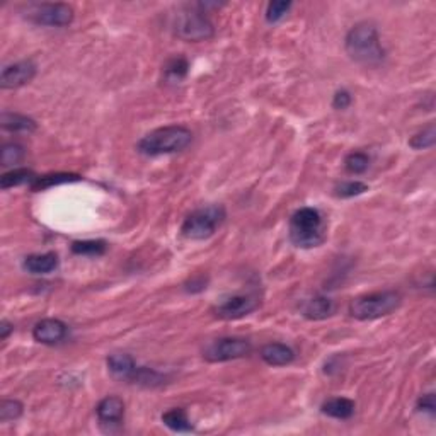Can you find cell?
Listing matches in <instances>:
<instances>
[{"label":"cell","mask_w":436,"mask_h":436,"mask_svg":"<svg viewBox=\"0 0 436 436\" xmlns=\"http://www.w3.org/2000/svg\"><path fill=\"white\" fill-rule=\"evenodd\" d=\"M106 365H108V370L116 376V379L121 380H130L133 371L137 370V363L135 359L126 353H113L109 354L108 359H106Z\"/></svg>","instance_id":"cell-18"},{"label":"cell","mask_w":436,"mask_h":436,"mask_svg":"<svg viewBox=\"0 0 436 436\" xmlns=\"http://www.w3.org/2000/svg\"><path fill=\"white\" fill-rule=\"evenodd\" d=\"M290 242L298 249H314L325 242L328 223L320 210L314 206H303L295 211L288 225Z\"/></svg>","instance_id":"cell-2"},{"label":"cell","mask_w":436,"mask_h":436,"mask_svg":"<svg viewBox=\"0 0 436 436\" xmlns=\"http://www.w3.org/2000/svg\"><path fill=\"white\" fill-rule=\"evenodd\" d=\"M368 191V184L362 183V181H342L334 188V194L342 200H348V198L359 196V194Z\"/></svg>","instance_id":"cell-30"},{"label":"cell","mask_w":436,"mask_h":436,"mask_svg":"<svg viewBox=\"0 0 436 436\" xmlns=\"http://www.w3.org/2000/svg\"><path fill=\"white\" fill-rule=\"evenodd\" d=\"M12 332H14V325H12L9 320L4 319L2 323H0V340L6 341Z\"/></svg>","instance_id":"cell-34"},{"label":"cell","mask_w":436,"mask_h":436,"mask_svg":"<svg viewBox=\"0 0 436 436\" xmlns=\"http://www.w3.org/2000/svg\"><path fill=\"white\" fill-rule=\"evenodd\" d=\"M162 423L174 433H189V431H193V423L189 421L188 413L183 408L166 410L162 414Z\"/></svg>","instance_id":"cell-19"},{"label":"cell","mask_w":436,"mask_h":436,"mask_svg":"<svg viewBox=\"0 0 436 436\" xmlns=\"http://www.w3.org/2000/svg\"><path fill=\"white\" fill-rule=\"evenodd\" d=\"M402 303V295L396 290L374 291L362 295L350 303V315L357 320H375L391 315Z\"/></svg>","instance_id":"cell-4"},{"label":"cell","mask_w":436,"mask_h":436,"mask_svg":"<svg viewBox=\"0 0 436 436\" xmlns=\"http://www.w3.org/2000/svg\"><path fill=\"white\" fill-rule=\"evenodd\" d=\"M208 12L201 9L198 4L177 14L174 23V33L179 40L188 43H198V41L211 40L215 36V28L211 23Z\"/></svg>","instance_id":"cell-6"},{"label":"cell","mask_w":436,"mask_h":436,"mask_svg":"<svg viewBox=\"0 0 436 436\" xmlns=\"http://www.w3.org/2000/svg\"><path fill=\"white\" fill-rule=\"evenodd\" d=\"M261 306V300L252 294H237L232 295L220 302L217 307H215V315L218 319L223 320H237L242 319V317H247L249 314H252L254 311H257Z\"/></svg>","instance_id":"cell-9"},{"label":"cell","mask_w":436,"mask_h":436,"mask_svg":"<svg viewBox=\"0 0 436 436\" xmlns=\"http://www.w3.org/2000/svg\"><path fill=\"white\" fill-rule=\"evenodd\" d=\"M189 63L184 57L171 58L164 67V80L167 84H179L188 77Z\"/></svg>","instance_id":"cell-22"},{"label":"cell","mask_w":436,"mask_h":436,"mask_svg":"<svg viewBox=\"0 0 436 436\" xmlns=\"http://www.w3.org/2000/svg\"><path fill=\"white\" fill-rule=\"evenodd\" d=\"M261 359L269 367H286L295 362V351L283 342H268L261 348Z\"/></svg>","instance_id":"cell-12"},{"label":"cell","mask_w":436,"mask_h":436,"mask_svg":"<svg viewBox=\"0 0 436 436\" xmlns=\"http://www.w3.org/2000/svg\"><path fill=\"white\" fill-rule=\"evenodd\" d=\"M351 103H353V96H351L350 91L346 89H340V91L334 92L332 96V108L337 109V111H345L348 109Z\"/></svg>","instance_id":"cell-31"},{"label":"cell","mask_w":436,"mask_h":436,"mask_svg":"<svg viewBox=\"0 0 436 436\" xmlns=\"http://www.w3.org/2000/svg\"><path fill=\"white\" fill-rule=\"evenodd\" d=\"M346 53L351 60L365 67H379L385 60V50L380 43L379 29L374 23L354 24L345 38Z\"/></svg>","instance_id":"cell-1"},{"label":"cell","mask_w":436,"mask_h":436,"mask_svg":"<svg viewBox=\"0 0 436 436\" xmlns=\"http://www.w3.org/2000/svg\"><path fill=\"white\" fill-rule=\"evenodd\" d=\"M128 382L142 385V387H159V385L166 382V376L159 374V371L154 370V368L137 367V370L133 371V375H131Z\"/></svg>","instance_id":"cell-23"},{"label":"cell","mask_w":436,"mask_h":436,"mask_svg":"<svg viewBox=\"0 0 436 436\" xmlns=\"http://www.w3.org/2000/svg\"><path fill=\"white\" fill-rule=\"evenodd\" d=\"M252 345L245 337H220L203 351V358L210 363H225L251 354Z\"/></svg>","instance_id":"cell-7"},{"label":"cell","mask_w":436,"mask_h":436,"mask_svg":"<svg viewBox=\"0 0 436 436\" xmlns=\"http://www.w3.org/2000/svg\"><path fill=\"white\" fill-rule=\"evenodd\" d=\"M28 18L41 26L65 28L74 21V9L62 2L35 4L28 9Z\"/></svg>","instance_id":"cell-8"},{"label":"cell","mask_w":436,"mask_h":436,"mask_svg":"<svg viewBox=\"0 0 436 436\" xmlns=\"http://www.w3.org/2000/svg\"><path fill=\"white\" fill-rule=\"evenodd\" d=\"M193 142L191 130L183 125H169L162 128L152 130L137 143L140 154L157 157V155H171L188 149Z\"/></svg>","instance_id":"cell-3"},{"label":"cell","mask_w":436,"mask_h":436,"mask_svg":"<svg viewBox=\"0 0 436 436\" xmlns=\"http://www.w3.org/2000/svg\"><path fill=\"white\" fill-rule=\"evenodd\" d=\"M26 155L23 145L19 143H6V145L0 149V166L2 167H14L18 166L21 160Z\"/></svg>","instance_id":"cell-24"},{"label":"cell","mask_w":436,"mask_h":436,"mask_svg":"<svg viewBox=\"0 0 436 436\" xmlns=\"http://www.w3.org/2000/svg\"><path fill=\"white\" fill-rule=\"evenodd\" d=\"M416 409L419 413L423 414H430V416H435L436 413V399H435V393H425V396H421L416 402Z\"/></svg>","instance_id":"cell-32"},{"label":"cell","mask_w":436,"mask_h":436,"mask_svg":"<svg viewBox=\"0 0 436 436\" xmlns=\"http://www.w3.org/2000/svg\"><path fill=\"white\" fill-rule=\"evenodd\" d=\"M97 419L103 425H120L125 418V402L116 396H108L97 404Z\"/></svg>","instance_id":"cell-13"},{"label":"cell","mask_w":436,"mask_h":436,"mask_svg":"<svg viewBox=\"0 0 436 436\" xmlns=\"http://www.w3.org/2000/svg\"><path fill=\"white\" fill-rule=\"evenodd\" d=\"M108 249L104 240H75L72 244V252L77 256H103Z\"/></svg>","instance_id":"cell-26"},{"label":"cell","mask_w":436,"mask_h":436,"mask_svg":"<svg viewBox=\"0 0 436 436\" xmlns=\"http://www.w3.org/2000/svg\"><path fill=\"white\" fill-rule=\"evenodd\" d=\"M227 213L222 205H208L191 211L181 225V234L189 240L210 239L225 222Z\"/></svg>","instance_id":"cell-5"},{"label":"cell","mask_w":436,"mask_h":436,"mask_svg":"<svg viewBox=\"0 0 436 436\" xmlns=\"http://www.w3.org/2000/svg\"><path fill=\"white\" fill-rule=\"evenodd\" d=\"M0 125L4 130L12 131V133H33L38 128V123L26 114L4 111L0 114Z\"/></svg>","instance_id":"cell-17"},{"label":"cell","mask_w":436,"mask_h":436,"mask_svg":"<svg viewBox=\"0 0 436 436\" xmlns=\"http://www.w3.org/2000/svg\"><path fill=\"white\" fill-rule=\"evenodd\" d=\"M69 334V325H67L60 319H53V317H48V319L40 320L36 323L35 328H33V337L41 345H58L62 342Z\"/></svg>","instance_id":"cell-11"},{"label":"cell","mask_w":436,"mask_h":436,"mask_svg":"<svg viewBox=\"0 0 436 436\" xmlns=\"http://www.w3.org/2000/svg\"><path fill=\"white\" fill-rule=\"evenodd\" d=\"M36 177L38 176H35V172L29 171V169L26 167H18V169L14 167L0 177V188L11 189V188H18V186H23V184L31 186Z\"/></svg>","instance_id":"cell-20"},{"label":"cell","mask_w":436,"mask_h":436,"mask_svg":"<svg viewBox=\"0 0 436 436\" xmlns=\"http://www.w3.org/2000/svg\"><path fill=\"white\" fill-rule=\"evenodd\" d=\"M291 7H294V2H290V0H274V2H269L264 14L266 23L278 24L279 21L286 18V14L291 11Z\"/></svg>","instance_id":"cell-27"},{"label":"cell","mask_w":436,"mask_h":436,"mask_svg":"<svg viewBox=\"0 0 436 436\" xmlns=\"http://www.w3.org/2000/svg\"><path fill=\"white\" fill-rule=\"evenodd\" d=\"M354 409H357V404H354V401L348 399V397H331V399L323 402V406H320L323 414L329 418L340 419V421H346V419L353 418Z\"/></svg>","instance_id":"cell-16"},{"label":"cell","mask_w":436,"mask_h":436,"mask_svg":"<svg viewBox=\"0 0 436 436\" xmlns=\"http://www.w3.org/2000/svg\"><path fill=\"white\" fill-rule=\"evenodd\" d=\"M436 143V128L435 123H430L426 128H423L421 131H418L413 138L409 140V147L414 150H426L435 147Z\"/></svg>","instance_id":"cell-25"},{"label":"cell","mask_w":436,"mask_h":436,"mask_svg":"<svg viewBox=\"0 0 436 436\" xmlns=\"http://www.w3.org/2000/svg\"><path fill=\"white\" fill-rule=\"evenodd\" d=\"M23 268L31 274H50L58 268V256L55 252L29 254L24 257Z\"/></svg>","instance_id":"cell-14"},{"label":"cell","mask_w":436,"mask_h":436,"mask_svg":"<svg viewBox=\"0 0 436 436\" xmlns=\"http://www.w3.org/2000/svg\"><path fill=\"white\" fill-rule=\"evenodd\" d=\"M82 179L79 174H69V172H57V174H46L40 176L33 181L31 189L33 191H43V189L53 188V186H60L67 183H77Z\"/></svg>","instance_id":"cell-21"},{"label":"cell","mask_w":436,"mask_h":436,"mask_svg":"<svg viewBox=\"0 0 436 436\" xmlns=\"http://www.w3.org/2000/svg\"><path fill=\"white\" fill-rule=\"evenodd\" d=\"M345 167L350 174H363L370 167V157L365 152H351V154L346 155Z\"/></svg>","instance_id":"cell-28"},{"label":"cell","mask_w":436,"mask_h":436,"mask_svg":"<svg viewBox=\"0 0 436 436\" xmlns=\"http://www.w3.org/2000/svg\"><path fill=\"white\" fill-rule=\"evenodd\" d=\"M38 67L33 60H21L11 65H6L0 74V87L4 91L9 89H19L31 82L36 77Z\"/></svg>","instance_id":"cell-10"},{"label":"cell","mask_w":436,"mask_h":436,"mask_svg":"<svg viewBox=\"0 0 436 436\" xmlns=\"http://www.w3.org/2000/svg\"><path fill=\"white\" fill-rule=\"evenodd\" d=\"M24 406L23 402L18 399H4L0 402V421L2 423H11L18 421L23 416Z\"/></svg>","instance_id":"cell-29"},{"label":"cell","mask_w":436,"mask_h":436,"mask_svg":"<svg viewBox=\"0 0 436 436\" xmlns=\"http://www.w3.org/2000/svg\"><path fill=\"white\" fill-rule=\"evenodd\" d=\"M334 312V302L324 295L308 298L302 306V315L308 320H324L331 317Z\"/></svg>","instance_id":"cell-15"},{"label":"cell","mask_w":436,"mask_h":436,"mask_svg":"<svg viewBox=\"0 0 436 436\" xmlns=\"http://www.w3.org/2000/svg\"><path fill=\"white\" fill-rule=\"evenodd\" d=\"M205 285H206L205 278H193V279H189L188 283H186L184 288L188 291H191V294H196V291L205 290V288H206Z\"/></svg>","instance_id":"cell-33"}]
</instances>
